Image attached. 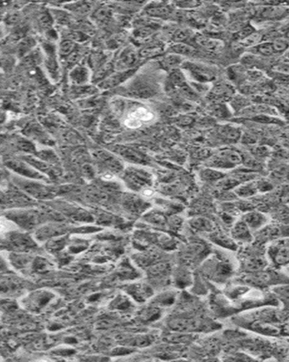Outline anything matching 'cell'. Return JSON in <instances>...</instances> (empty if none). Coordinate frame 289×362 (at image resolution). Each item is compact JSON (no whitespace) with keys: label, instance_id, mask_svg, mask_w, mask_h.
<instances>
[{"label":"cell","instance_id":"17","mask_svg":"<svg viewBox=\"0 0 289 362\" xmlns=\"http://www.w3.org/2000/svg\"><path fill=\"white\" fill-rule=\"evenodd\" d=\"M88 76H89L88 70L85 67L77 68L72 73L73 81H75V83H77V84H85V83H86L88 81Z\"/></svg>","mask_w":289,"mask_h":362},{"label":"cell","instance_id":"9","mask_svg":"<svg viewBox=\"0 0 289 362\" xmlns=\"http://www.w3.org/2000/svg\"><path fill=\"white\" fill-rule=\"evenodd\" d=\"M96 156L98 158L99 161L102 163V164H105L106 168H110L112 170H120L122 168V166L120 164V162L112 155H110L108 152L106 151H98L96 153Z\"/></svg>","mask_w":289,"mask_h":362},{"label":"cell","instance_id":"22","mask_svg":"<svg viewBox=\"0 0 289 362\" xmlns=\"http://www.w3.org/2000/svg\"><path fill=\"white\" fill-rule=\"evenodd\" d=\"M134 61H135V55H134V53L129 51V52L125 53V54H124V55L121 57L120 61H119V65L128 66V65L133 64Z\"/></svg>","mask_w":289,"mask_h":362},{"label":"cell","instance_id":"19","mask_svg":"<svg viewBox=\"0 0 289 362\" xmlns=\"http://www.w3.org/2000/svg\"><path fill=\"white\" fill-rule=\"evenodd\" d=\"M171 12V7L167 5H161L157 7H152L149 10V13L151 16H157V17H166L169 16Z\"/></svg>","mask_w":289,"mask_h":362},{"label":"cell","instance_id":"2","mask_svg":"<svg viewBox=\"0 0 289 362\" xmlns=\"http://www.w3.org/2000/svg\"><path fill=\"white\" fill-rule=\"evenodd\" d=\"M154 119V114L145 107H137L125 117V124L131 129H137L144 123H149Z\"/></svg>","mask_w":289,"mask_h":362},{"label":"cell","instance_id":"14","mask_svg":"<svg viewBox=\"0 0 289 362\" xmlns=\"http://www.w3.org/2000/svg\"><path fill=\"white\" fill-rule=\"evenodd\" d=\"M200 177L203 181H208V182H213V181H220L224 177L222 172H219L215 169L212 168H205L200 171Z\"/></svg>","mask_w":289,"mask_h":362},{"label":"cell","instance_id":"20","mask_svg":"<svg viewBox=\"0 0 289 362\" xmlns=\"http://www.w3.org/2000/svg\"><path fill=\"white\" fill-rule=\"evenodd\" d=\"M238 184H240V181L236 178H229V179H225L223 181H219L218 187L224 190H227V189L236 187Z\"/></svg>","mask_w":289,"mask_h":362},{"label":"cell","instance_id":"7","mask_svg":"<svg viewBox=\"0 0 289 362\" xmlns=\"http://www.w3.org/2000/svg\"><path fill=\"white\" fill-rule=\"evenodd\" d=\"M231 235L234 239L241 242H249L252 239V235L250 233L249 226L244 223L243 221H238L233 226L231 229Z\"/></svg>","mask_w":289,"mask_h":362},{"label":"cell","instance_id":"16","mask_svg":"<svg viewBox=\"0 0 289 362\" xmlns=\"http://www.w3.org/2000/svg\"><path fill=\"white\" fill-rule=\"evenodd\" d=\"M171 50L173 54L181 55V56H182V55H190L191 56L195 53V49L192 48L191 45H186L183 43L173 45L171 47Z\"/></svg>","mask_w":289,"mask_h":362},{"label":"cell","instance_id":"23","mask_svg":"<svg viewBox=\"0 0 289 362\" xmlns=\"http://www.w3.org/2000/svg\"><path fill=\"white\" fill-rule=\"evenodd\" d=\"M3 34H4V30H3V27H1L0 26V37L3 36Z\"/></svg>","mask_w":289,"mask_h":362},{"label":"cell","instance_id":"5","mask_svg":"<svg viewBox=\"0 0 289 362\" xmlns=\"http://www.w3.org/2000/svg\"><path fill=\"white\" fill-rule=\"evenodd\" d=\"M270 257L279 265H284L289 261V247L288 242H278L275 246H271L270 250Z\"/></svg>","mask_w":289,"mask_h":362},{"label":"cell","instance_id":"10","mask_svg":"<svg viewBox=\"0 0 289 362\" xmlns=\"http://www.w3.org/2000/svg\"><path fill=\"white\" fill-rule=\"evenodd\" d=\"M235 192L237 196L242 197V198H249L251 196H254L257 192L256 182L250 181L248 183H244L236 188Z\"/></svg>","mask_w":289,"mask_h":362},{"label":"cell","instance_id":"6","mask_svg":"<svg viewBox=\"0 0 289 362\" xmlns=\"http://www.w3.org/2000/svg\"><path fill=\"white\" fill-rule=\"evenodd\" d=\"M242 221L250 227V229L256 230V229L261 228L263 226H265L268 223L269 219L267 216H265L261 212L251 211L244 215Z\"/></svg>","mask_w":289,"mask_h":362},{"label":"cell","instance_id":"18","mask_svg":"<svg viewBox=\"0 0 289 362\" xmlns=\"http://www.w3.org/2000/svg\"><path fill=\"white\" fill-rule=\"evenodd\" d=\"M211 238L216 244H218V245L224 246V247L226 246V247H229V248H234V246H235V244L232 240L229 237H227L226 235H221V234H215V235H211Z\"/></svg>","mask_w":289,"mask_h":362},{"label":"cell","instance_id":"13","mask_svg":"<svg viewBox=\"0 0 289 362\" xmlns=\"http://www.w3.org/2000/svg\"><path fill=\"white\" fill-rule=\"evenodd\" d=\"M191 226L199 231H204V232H209L211 231L213 228V225L210 220L206 219L203 217H198L194 218L191 221Z\"/></svg>","mask_w":289,"mask_h":362},{"label":"cell","instance_id":"12","mask_svg":"<svg viewBox=\"0 0 289 362\" xmlns=\"http://www.w3.org/2000/svg\"><path fill=\"white\" fill-rule=\"evenodd\" d=\"M251 50L256 54H260L263 56H270V55H272V54L276 53L275 48H274L273 43L258 44L256 46H254Z\"/></svg>","mask_w":289,"mask_h":362},{"label":"cell","instance_id":"1","mask_svg":"<svg viewBox=\"0 0 289 362\" xmlns=\"http://www.w3.org/2000/svg\"><path fill=\"white\" fill-rule=\"evenodd\" d=\"M181 65L184 70L188 72L190 76L196 83L204 84L206 82L213 80L216 76V72L214 71L212 67H210L208 65L192 62H185L182 63Z\"/></svg>","mask_w":289,"mask_h":362},{"label":"cell","instance_id":"11","mask_svg":"<svg viewBox=\"0 0 289 362\" xmlns=\"http://www.w3.org/2000/svg\"><path fill=\"white\" fill-rule=\"evenodd\" d=\"M163 65L167 70L170 71H175L177 70V67L182 65V56L178 55L175 54H169L167 57H165L163 61Z\"/></svg>","mask_w":289,"mask_h":362},{"label":"cell","instance_id":"8","mask_svg":"<svg viewBox=\"0 0 289 362\" xmlns=\"http://www.w3.org/2000/svg\"><path fill=\"white\" fill-rule=\"evenodd\" d=\"M171 328L176 330L190 331L196 330L200 327V322L196 319H181L171 323Z\"/></svg>","mask_w":289,"mask_h":362},{"label":"cell","instance_id":"3","mask_svg":"<svg viewBox=\"0 0 289 362\" xmlns=\"http://www.w3.org/2000/svg\"><path fill=\"white\" fill-rule=\"evenodd\" d=\"M241 162V158L235 151L224 150L210 160V165L213 168H233Z\"/></svg>","mask_w":289,"mask_h":362},{"label":"cell","instance_id":"4","mask_svg":"<svg viewBox=\"0 0 289 362\" xmlns=\"http://www.w3.org/2000/svg\"><path fill=\"white\" fill-rule=\"evenodd\" d=\"M125 179L131 187L137 189H145L151 183L149 175L137 169H129L125 174Z\"/></svg>","mask_w":289,"mask_h":362},{"label":"cell","instance_id":"21","mask_svg":"<svg viewBox=\"0 0 289 362\" xmlns=\"http://www.w3.org/2000/svg\"><path fill=\"white\" fill-rule=\"evenodd\" d=\"M188 37H190V32H188L185 29H178L176 32L174 33L172 39L173 41L176 42V44H181L186 39H188Z\"/></svg>","mask_w":289,"mask_h":362},{"label":"cell","instance_id":"15","mask_svg":"<svg viewBox=\"0 0 289 362\" xmlns=\"http://www.w3.org/2000/svg\"><path fill=\"white\" fill-rule=\"evenodd\" d=\"M198 43L199 45H201L202 47H204L205 49H207L208 51H211V52H214V51H217L220 47H221V44L216 41V40H213V39L208 38V37H204V36H199L197 39Z\"/></svg>","mask_w":289,"mask_h":362}]
</instances>
